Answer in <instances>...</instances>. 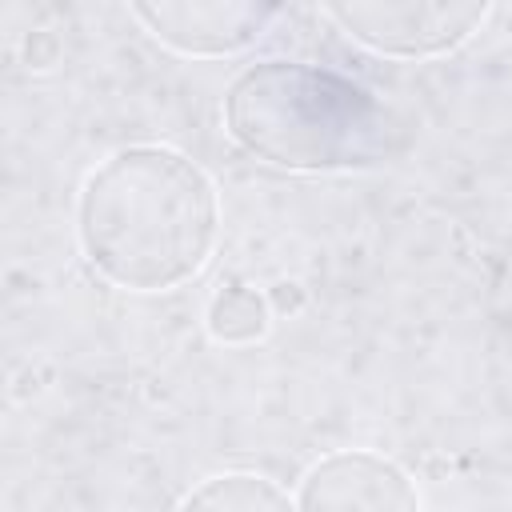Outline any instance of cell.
Segmentation results:
<instances>
[{
  "mask_svg": "<svg viewBox=\"0 0 512 512\" xmlns=\"http://www.w3.org/2000/svg\"><path fill=\"white\" fill-rule=\"evenodd\" d=\"M216 188L176 148L112 152L80 192L76 232L88 264L116 288L164 292L192 280L216 240Z\"/></svg>",
  "mask_w": 512,
  "mask_h": 512,
  "instance_id": "obj_1",
  "label": "cell"
},
{
  "mask_svg": "<svg viewBox=\"0 0 512 512\" xmlns=\"http://www.w3.org/2000/svg\"><path fill=\"white\" fill-rule=\"evenodd\" d=\"M232 140L292 172L376 168L400 144L396 116L352 76L304 60L244 68L224 96Z\"/></svg>",
  "mask_w": 512,
  "mask_h": 512,
  "instance_id": "obj_2",
  "label": "cell"
},
{
  "mask_svg": "<svg viewBox=\"0 0 512 512\" xmlns=\"http://www.w3.org/2000/svg\"><path fill=\"white\" fill-rule=\"evenodd\" d=\"M328 20L344 28L356 44L380 52V56H400V60H420V56H440L464 44L488 16V4L480 0H348V4H328Z\"/></svg>",
  "mask_w": 512,
  "mask_h": 512,
  "instance_id": "obj_3",
  "label": "cell"
},
{
  "mask_svg": "<svg viewBox=\"0 0 512 512\" xmlns=\"http://www.w3.org/2000/svg\"><path fill=\"white\" fill-rule=\"evenodd\" d=\"M132 16L180 56H236L260 40L280 8L252 0H160L132 4Z\"/></svg>",
  "mask_w": 512,
  "mask_h": 512,
  "instance_id": "obj_4",
  "label": "cell"
},
{
  "mask_svg": "<svg viewBox=\"0 0 512 512\" xmlns=\"http://www.w3.org/2000/svg\"><path fill=\"white\" fill-rule=\"evenodd\" d=\"M296 512H420V492L388 456L348 448L304 472Z\"/></svg>",
  "mask_w": 512,
  "mask_h": 512,
  "instance_id": "obj_5",
  "label": "cell"
},
{
  "mask_svg": "<svg viewBox=\"0 0 512 512\" xmlns=\"http://www.w3.org/2000/svg\"><path fill=\"white\" fill-rule=\"evenodd\" d=\"M180 512H296L288 492L256 472H224L192 488Z\"/></svg>",
  "mask_w": 512,
  "mask_h": 512,
  "instance_id": "obj_6",
  "label": "cell"
},
{
  "mask_svg": "<svg viewBox=\"0 0 512 512\" xmlns=\"http://www.w3.org/2000/svg\"><path fill=\"white\" fill-rule=\"evenodd\" d=\"M268 324H272V304L264 292L248 284H228L208 304V332L220 344H252L268 332Z\"/></svg>",
  "mask_w": 512,
  "mask_h": 512,
  "instance_id": "obj_7",
  "label": "cell"
}]
</instances>
